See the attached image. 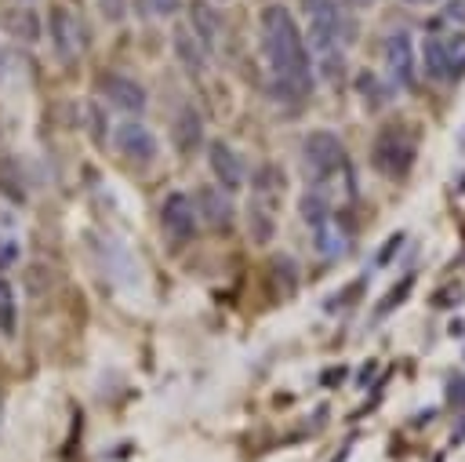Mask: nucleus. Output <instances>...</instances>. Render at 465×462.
<instances>
[{
  "instance_id": "f257e3e1",
  "label": "nucleus",
  "mask_w": 465,
  "mask_h": 462,
  "mask_svg": "<svg viewBox=\"0 0 465 462\" xmlns=\"http://www.w3.org/2000/svg\"><path fill=\"white\" fill-rule=\"evenodd\" d=\"M262 47L272 69V87L280 98H305L312 91V62L305 40L287 7L269 4L262 11Z\"/></svg>"
},
{
  "instance_id": "f03ea898",
  "label": "nucleus",
  "mask_w": 465,
  "mask_h": 462,
  "mask_svg": "<svg viewBox=\"0 0 465 462\" xmlns=\"http://www.w3.org/2000/svg\"><path fill=\"white\" fill-rule=\"evenodd\" d=\"M309 40H312V51L323 58V73H327V76H338V73H341V44L349 40V29H345L341 11H338L334 0H331L323 11L312 15Z\"/></svg>"
},
{
  "instance_id": "7ed1b4c3",
  "label": "nucleus",
  "mask_w": 465,
  "mask_h": 462,
  "mask_svg": "<svg viewBox=\"0 0 465 462\" xmlns=\"http://www.w3.org/2000/svg\"><path fill=\"white\" fill-rule=\"evenodd\" d=\"M345 167V146L334 131H312L302 146V175L305 182H327Z\"/></svg>"
},
{
  "instance_id": "20e7f679",
  "label": "nucleus",
  "mask_w": 465,
  "mask_h": 462,
  "mask_svg": "<svg viewBox=\"0 0 465 462\" xmlns=\"http://www.w3.org/2000/svg\"><path fill=\"white\" fill-rule=\"evenodd\" d=\"M371 160H374L378 171L400 178V175L414 164V142H411V135H407L403 127H385V131L378 135V142H374Z\"/></svg>"
},
{
  "instance_id": "39448f33",
  "label": "nucleus",
  "mask_w": 465,
  "mask_h": 462,
  "mask_svg": "<svg viewBox=\"0 0 465 462\" xmlns=\"http://www.w3.org/2000/svg\"><path fill=\"white\" fill-rule=\"evenodd\" d=\"M160 226L171 240L185 244L196 236V204L185 193H167L160 204Z\"/></svg>"
},
{
  "instance_id": "423d86ee",
  "label": "nucleus",
  "mask_w": 465,
  "mask_h": 462,
  "mask_svg": "<svg viewBox=\"0 0 465 462\" xmlns=\"http://www.w3.org/2000/svg\"><path fill=\"white\" fill-rule=\"evenodd\" d=\"M113 146L127 156V160H134V164H149V160H156V135L145 127V124H138V120H120L116 124V131H113Z\"/></svg>"
},
{
  "instance_id": "0eeeda50",
  "label": "nucleus",
  "mask_w": 465,
  "mask_h": 462,
  "mask_svg": "<svg viewBox=\"0 0 465 462\" xmlns=\"http://www.w3.org/2000/svg\"><path fill=\"white\" fill-rule=\"evenodd\" d=\"M207 164H211V175L218 178V186L222 189H240L243 186V160H240V153L229 146V142H222V138H214V142H207Z\"/></svg>"
},
{
  "instance_id": "6e6552de",
  "label": "nucleus",
  "mask_w": 465,
  "mask_h": 462,
  "mask_svg": "<svg viewBox=\"0 0 465 462\" xmlns=\"http://www.w3.org/2000/svg\"><path fill=\"white\" fill-rule=\"evenodd\" d=\"M385 65L396 87H414V44L407 33H389L385 36Z\"/></svg>"
},
{
  "instance_id": "1a4fd4ad",
  "label": "nucleus",
  "mask_w": 465,
  "mask_h": 462,
  "mask_svg": "<svg viewBox=\"0 0 465 462\" xmlns=\"http://www.w3.org/2000/svg\"><path fill=\"white\" fill-rule=\"evenodd\" d=\"M102 91L105 98L120 109V113H142L145 109V87L131 76H120V73H105L102 76Z\"/></svg>"
},
{
  "instance_id": "9d476101",
  "label": "nucleus",
  "mask_w": 465,
  "mask_h": 462,
  "mask_svg": "<svg viewBox=\"0 0 465 462\" xmlns=\"http://www.w3.org/2000/svg\"><path fill=\"white\" fill-rule=\"evenodd\" d=\"M51 36H54V47L62 58H73L80 47H84V33H80V22L69 7H51Z\"/></svg>"
},
{
  "instance_id": "9b49d317",
  "label": "nucleus",
  "mask_w": 465,
  "mask_h": 462,
  "mask_svg": "<svg viewBox=\"0 0 465 462\" xmlns=\"http://www.w3.org/2000/svg\"><path fill=\"white\" fill-rule=\"evenodd\" d=\"M196 204H200V215H203V222H207V226L225 229V226L232 222V204H229V196H225L222 189L203 186V189L196 193Z\"/></svg>"
},
{
  "instance_id": "f8f14e48",
  "label": "nucleus",
  "mask_w": 465,
  "mask_h": 462,
  "mask_svg": "<svg viewBox=\"0 0 465 462\" xmlns=\"http://www.w3.org/2000/svg\"><path fill=\"white\" fill-rule=\"evenodd\" d=\"M189 18H193V29H196V40H200L203 47H214V40H218V33H222V15H218V7L207 4V0H193V4H189Z\"/></svg>"
},
{
  "instance_id": "ddd939ff",
  "label": "nucleus",
  "mask_w": 465,
  "mask_h": 462,
  "mask_svg": "<svg viewBox=\"0 0 465 462\" xmlns=\"http://www.w3.org/2000/svg\"><path fill=\"white\" fill-rule=\"evenodd\" d=\"M171 135H174V146H178L182 153H193V149L203 142V124H200V116H196L193 105H182V113L174 116Z\"/></svg>"
},
{
  "instance_id": "4468645a",
  "label": "nucleus",
  "mask_w": 465,
  "mask_h": 462,
  "mask_svg": "<svg viewBox=\"0 0 465 462\" xmlns=\"http://www.w3.org/2000/svg\"><path fill=\"white\" fill-rule=\"evenodd\" d=\"M18 327V298H15V287L7 276H0V335L11 338Z\"/></svg>"
},
{
  "instance_id": "2eb2a0df",
  "label": "nucleus",
  "mask_w": 465,
  "mask_h": 462,
  "mask_svg": "<svg viewBox=\"0 0 465 462\" xmlns=\"http://www.w3.org/2000/svg\"><path fill=\"white\" fill-rule=\"evenodd\" d=\"M312 244H316V251H320L323 258H334V255H341V247H345V233L327 218V222H320V226H316Z\"/></svg>"
},
{
  "instance_id": "dca6fc26",
  "label": "nucleus",
  "mask_w": 465,
  "mask_h": 462,
  "mask_svg": "<svg viewBox=\"0 0 465 462\" xmlns=\"http://www.w3.org/2000/svg\"><path fill=\"white\" fill-rule=\"evenodd\" d=\"M298 211H302V218H305L309 226H320V222H327V218H331V200H327V193L309 189V193L302 196Z\"/></svg>"
},
{
  "instance_id": "f3484780",
  "label": "nucleus",
  "mask_w": 465,
  "mask_h": 462,
  "mask_svg": "<svg viewBox=\"0 0 465 462\" xmlns=\"http://www.w3.org/2000/svg\"><path fill=\"white\" fill-rule=\"evenodd\" d=\"M4 22L11 25V33H15L18 40H36V36H40V22H36L33 7H18V11H7V15H4Z\"/></svg>"
},
{
  "instance_id": "a211bd4d",
  "label": "nucleus",
  "mask_w": 465,
  "mask_h": 462,
  "mask_svg": "<svg viewBox=\"0 0 465 462\" xmlns=\"http://www.w3.org/2000/svg\"><path fill=\"white\" fill-rule=\"evenodd\" d=\"M421 51H425V73L432 80H447V44L440 36H429Z\"/></svg>"
},
{
  "instance_id": "6ab92c4d",
  "label": "nucleus",
  "mask_w": 465,
  "mask_h": 462,
  "mask_svg": "<svg viewBox=\"0 0 465 462\" xmlns=\"http://www.w3.org/2000/svg\"><path fill=\"white\" fill-rule=\"evenodd\" d=\"M443 44H447V80L465 76V33H458Z\"/></svg>"
},
{
  "instance_id": "aec40b11",
  "label": "nucleus",
  "mask_w": 465,
  "mask_h": 462,
  "mask_svg": "<svg viewBox=\"0 0 465 462\" xmlns=\"http://www.w3.org/2000/svg\"><path fill=\"white\" fill-rule=\"evenodd\" d=\"M411 284H414V276H403V280H400V284H396V287H392V291H389V295H385V298L374 306V313H378V316L392 313V309H396V306H400V302L411 295Z\"/></svg>"
},
{
  "instance_id": "412c9836",
  "label": "nucleus",
  "mask_w": 465,
  "mask_h": 462,
  "mask_svg": "<svg viewBox=\"0 0 465 462\" xmlns=\"http://www.w3.org/2000/svg\"><path fill=\"white\" fill-rule=\"evenodd\" d=\"M174 51L182 55L185 69H193V73L200 69V47H196V44H193V40H189L185 33H174Z\"/></svg>"
},
{
  "instance_id": "4be33fe9",
  "label": "nucleus",
  "mask_w": 465,
  "mask_h": 462,
  "mask_svg": "<svg viewBox=\"0 0 465 462\" xmlns=\"http://www.w3.org/2000/svg\"><path fill=\"white\" fill-rule=\"evenodd\" d=\"M443 397H447V404H450V407L465 411V375H454V378H447V386H443Z\"/></svg>"
},
{
  "instance_id": "5701e85b",
  "label": "nucleus",
  "mask_w": 465,
  "mask_h": 462,
  "mask_svg": "<svg viewBox=\"0 0 465 462\" xmlns=\"http://www.w3.org/2000/svg\"><path fill=\"white\" fill-rule=\"evenodd\" d=\"M251 226H254V240H258V244L272 236V218L262 222V211H258V207H251Z\"/></svg>"
},
{
  "instance_id": "b1692460",
  "label": "nucleus",
  "mask_w": 465,
  "mask_h": 462,
  "mask_svg": "<svg viewBox=\"0 0 465 462\" xmlns=\"http://www.w3.org/2000/svg\"><path fill=\"white\" fill-rule=\"evenodd\" d=\"M272 269L283 276V287H294L298 273H294V266H291V258H287V255H276V258H272Z\"/></svg>"
},
{
  "instance_id": "393cba45",
  "label": "nucleus",
  "mask_w": 465,
  "mask_h": 462,
  "mask_svg": "<svg viewBox=\"0 0 465 462\" xmlns=\"http://www.w3.org/2000/svg\"><path fill=\"white\" fill-rule=\"evenodd\" d=\"M145 11H149V15L167 18V15H174V11H178V0H145Z\"/></svg>"
},
{
  "instance_id": "a878e982",
  "label": "nucleus",
  "mask_w": 465,
  "mask_h": 462,
  "mask_svg": "<svg viewBox=\"0 0 465 462\" xmlns=\"http://www.w3.org/2000/svg\"><path fill=\"white\" fill-rule=\"evenodd\" d=\"M400 244H403V233H392V240H389V244L378 251V258H374V262H378V266H389V258L396 255V247H400Z\"/></svg>"
},
{
  "instance_id": "bb28decb",
  "label": "nucleus",
  "mask_w": 465,
  "mask_h": 462,
  "mask_svg": "<svg viewBox=\"0 0 465 462\" xmlns=\"http://www.w3.org/2000/svg\"><path fill=\"white\" fill-rule=\"evenodd\" d=\"M15 258H18V244H15V240H4V244H0V269L11 266Z\"/></svg>"
},
{
  "instance_id": "cd10ccee",
  "label": "nucleus",
  "mask_w": 465,
  "mask_h": 462,
  "mask_svg": "<svg viewBox=\"0 0 465 462\" xmlns=\"http://www.w3.org/2000/svg\"><path fill=\"white\" fill-rule=\"evenodd\" d=\"M87 116H91V120H87V124H91V127H94V138H98V142H102V109H98V105H91V109H87Z\"/></svg>"
},
{
  "instance_id": "c85d7f7f",
  "label": "nucleus",
  "mask_w": 465,
  "mask_h": 462,
  "mask_svg": "<svg viewBox=\"0 0 465 462\" xmlns=\"http://www.w3.org/2000/svg\"><path fill=\"white\" fill-rule=\"evenodd\" d=\"M102 11H105L109 18H120V15H124V0H102Z\"/></svg>"
},
{
  "instance_id": "c756f323",
  "label": "nucleus",
  "mask_w": 465,
  "mask_h": 462,
  "mask_svg": "<svg viewBox=\"0 0 465 462\" xmlns=\"http://www.w3.org/2000/svg\"><path fill=\"white\" fill-rule=\"evenodd\" d=\"M327 4H331V0H302V7H305L309 15H316V11H323Z\"/></svg>"
},
{
  "instance_id": "7c9ffc66",
  "label": "nucleus",
  "mask_w": 465,
  "mask_h": 462,
  "mask_svg": "<svg viewBox=\"0 0 465 462\" xmlns=\"http://www.w3.org/2000/svg\"><path fill=\"white\" fill-rule=\"evenodd\" d=\"M341 375H345V371H341V367H334V371H327V375H323V382H327V386H334Z\"/></svg>"
},
{
  "instance_id": "2f4dec72",
  "label": "nucleus",
  "mask_w": 465,
  "mask_h": 462,
  "mask_svg": "<svg viewBox=\"0 0 465 462\" xmlns=\"http://www.w3.org/2000/svg\"><path fill=\"white\" fill-rule=\"evenodd\" d=\"M450 15H454V18H465V0H454V4H450Z\"/></svg>"
},
{
  "instance_id": "473e14b6",
  "label": "nucleus",
  "mask_w": 465,
  "mask_h": 462,
  "mask_svg": "<svg viewBox=\"0 0 465 462\" xmlns=\"http://www.w3.org/2000/svg\"><path fill=\"white\" fill-rule=\"evenodd\" d=\"M349 4H356V7H371L374 0H349Z\"/></svg>"
},
{
  "instance_id": "72a5a7b5",
  "label": "nucleus",
  "mask_w": 465,
  "mask_h": 462,
  "mask_svg": "<svg viewBox=\"0 0 465 462\" xmlns=\"http://www.w3.org/2000/svg\"><path fill=\"white\" fill-rule=\"evenodd\" d=\"M407 4H429V0H407Z\"/></svg>"
}]
</instances>
